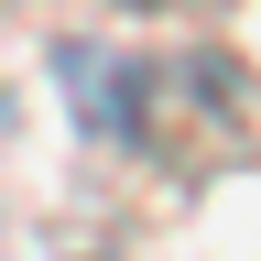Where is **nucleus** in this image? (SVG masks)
Returning a JSON list of instances; mask_svg holds the SVG:
<instances>
[]
</instances>
